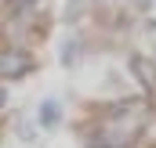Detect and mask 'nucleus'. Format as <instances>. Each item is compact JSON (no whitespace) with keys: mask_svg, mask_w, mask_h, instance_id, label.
I'll return each instance as SVG.
<instances>
[{"mask_svg":"<svg viewBox=\"0 0 156 148\" xmlns=\"http://www.w3.org/2000/svg\"><path fill=\"white\" fill-rule=\"evenodd\" d=\"M138 109H142V105H134V101L113 109L105 119H102L94 145H98V148H127L134 137H138V126H142V119H131V123H127V116H134Z\"/></svg>","mask_w":156,"mask_h":148,"instance_id":"nucleus-1","label":"nucleus"},{"mask_svg":"<svg viewBox=\"0 0 156 148\" xmlns=\"http://www.w3.org/2000/svg\"><path fill=\"white\" fill-rule=\"evenodd\" d=\"M26 72H33V58L26 51H0V76L4 79H18Z\"/></svg>","mask_w":156,"mask_h":148,"instance_id":"nucleus-2","label":"nucleus"},{"mask_svg":"<svg viewBox=\"0 0 156 148\" xmlns=\"http://www.w3.org/2000/svg\"><path fill=\"white\" fill-rule=\"evenodd\" d=\"M131 72L138 76V83H142V87H145L149 94L156 90V65L149 62V58H142V54H134V58H131Z\"/></svg>","mask_w":156,"mask_h":148,"instance_id":"nucleus-3","label":"nucleus"},{"mask_svg":"<svg viewBox=\"0 0 156 148\" xmlns=\"http://www.w3.org/2000/svg\"><path fill=\"white\" fill-rule=\"evenodd\" d=\"M40 126H44V130H55V126H58V119H62V105H58V101H55V98H47V101H40Z\"/></svg>","mask_w":156,"mask_h":148,"instance_id":"nucleus-4","label":"nucleus"},{"mask_svg":"<svg viewBox=\"0 0 156 148\" xmlns=\"http://www.w3.org/2000/svg\"><path fill=\"white\" fill-rule=\"evenodd\" d=\"M11 4H15V7H29L33 0H11Z\"/></svg>","mask_w":156,"mask_h":148,"instance_id":"nucleus-5","label":"nucleus"},{"mask_svg":"<svg viewBox=\"0 0 156 148\" xmlns=\"http://www.w3.org/2000/svg\"><path fill=\"white\" fill-rule=\"evenodd\" d=\"M4 105H7V90L0 87V109H4Z\"/></svg>","mask_w":156,"mask_h":148,"instance_id":"nucleus-6","label":"nucleus"}]
</instances>
